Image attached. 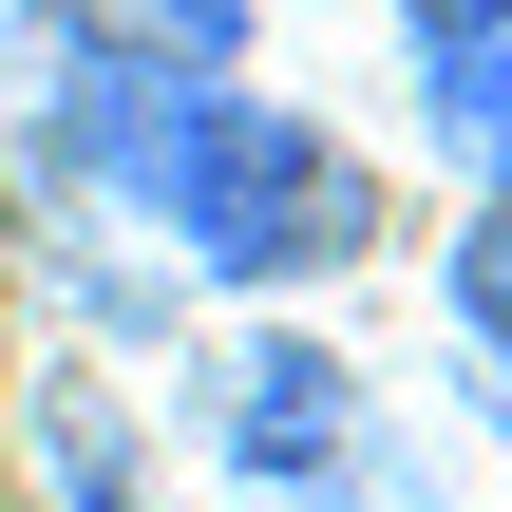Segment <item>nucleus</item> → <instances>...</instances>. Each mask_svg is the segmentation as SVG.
<instances>
[{
    "instance_id": "20e7f679",
    "label": "nucleus",
    "mask_w": 512,
    "mask_h": 512,
    "mask_svg": "<svg viewBox=\"0 0 512 512\" xmlns=\"http://www.w3.org/2000/svg\"><path fill=\"white\" fill-rule=\"evenodd\" d=\"M76 57H133V76H228L247 57V0H38Z\"/></svg>"
},
{
    "instance_id": "f03ea898",
    "label": "nucleus",
    "mask_w": 512,
    "mask_h": 512,
    "mask_svg": "<svg viewBox=\"0 0 512 512\" xmlns=\"http://www.w3.org/2000/svg\"><path fill=\"white\" fill-rule=\"evenodd\" d=\"M361 437H380V418H361V380H342L323 342H228V380H209V456H228V494H247V512L323 494Z\"/></svg>"
},
{
    "instance_id": "39448f33",
    "label": "nucleus",
    "mask_w": 512,
    "mask_h": 512,
    "mask_svg": "<svg viewBox=\"0 0 512 512\" xmlns=\"http://www.w3.org/2000/svg\"><path fill=\"white\" fill-rule=\"evenodd\" d=\"M437 304H456V342L494 361V418H512V171L475 190V228H456V266H437Z\"/></svg>"
},
{
    "instance_id": "423d86ee",
    "label": "nucleus",
    "mask_w": 512,
    "mask_h": 512,
    "mask_svg": "<svg viewBox=\"0 0 512 512\" xmlns=\"http://www.w3.org/2000/svg\"><path fill=\"white\" fill-rule=\"evenodd\" d=\"M285 512H437V475H418L399 437H361V456H342L323 494H285Z\"/></svg>"
},
{
    "instance_id": "7ed1b4c3",
    "label": "nucleus",
    "mask_w": 512,
    "mask_h": 512,
    "mask_svg": "<svg viewBox=\"0 0 512 512\" xmlns=\"http://www.w3.org/2000/svg\"><path fill=\"white\" fill-rule=\"evenodd\" d=\"M418 114L437 152L512 171V0H418Z\"/></svg>"
},
{
    "instance_id": "f257e3e1",
    "label": "nucleus",
    "mask_w": 512,
    "mask_h": 512,
    "mask_svg": "<svg viewBox=\"0 0 512 512\" xmlns=\"http://www.w3.org/2000/svg\"><path fill=\"white\" fill-rule=\"evenodd\" d=\"M57 152L114 209H152L209 285H323V266L380 247L361 152L323 114H285V95H228V76H133V57H76L57 38Z\"/></svg>"
}]
</instances>
